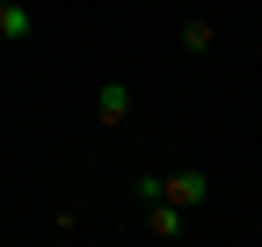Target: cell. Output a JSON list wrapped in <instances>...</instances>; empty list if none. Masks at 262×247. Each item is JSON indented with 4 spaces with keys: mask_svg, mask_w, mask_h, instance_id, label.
Returning a JSON list of instances; mask_svg holds the SVG:
<instances>
[{
    "mask_svg": "<svg viewBox=\"0 0 262 247\" xmlns=\"http://www.w3.org/2000/svg\"><path fill=\"white\" fill-rule=\"evenodd\" d=\"M139 196H146V204L160 196V204H175V211H196V204L211 196V175H204V167H175V175H139Z\"/></svg>",
    "mask_w": 262,
    "mask_h": 247,
    "instance_id": "1",
    "label": "cell"
},
{
    "mask_svg": "<svg viewBox=\"0 0 262 247\" xmlns=\"http://www.w3.org/2000/svg\"><path fill=\"white\" fill-rule=\"evenodd\" d=\"M146 233L182 240V233H189V211H175V204H160V196H153V204H146Z\"/></svg>",
    "mask_w": 262,
    "mask_h": 247,
    "instance_id": "2",
    "label": "cell"
},
{
    "mask_svg": "<svg viewBox=\"0 0 262 247\" xmlns=\"http://www.w3.org/2000/svg\"><path fill=\"white\" fill-rule=\"evenodd\" d=\"M95 116H102V124H124V116H131V87H124V80H102V95H95Z\"/></svg>",
    "mask_w": 262,
    "mask_h": 247,
    "instance_id": "3",
    "label": "cell"
},
{
    "mask_svg": "<svg viewBox=\"0 0 262 247\" xmlns=\"http://www.w3.org/2000/svg\"><path fill=\"white\" fill-rule=\"evenodd\" d=\"M29 29H37V15H29L22 0H0V44H22Z\"/></svg>",
    "mask_w": 262,
    "mask_h": 247,
    "instance_id": "4",
    "label": "cell"
},
{
    "mask_svg": "<svg viewBox=\"0 0 262 247\" xmlns=\"http://www.w3.org/2000/svg\"><path fill=\"white\" fill-rule=\"evenodd\" d=\"M211 37H219V22H204V15L182 22V44H189V51H211Z\"/></svg>",
    "mask_w": 262,
    "mask_h": 247,
    "instance_id": "5",
    "label": "cell"
}]
</instances>
